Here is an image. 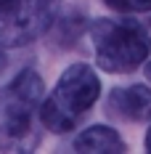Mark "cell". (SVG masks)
I'll return each instance as SVG.
<instances>
[{
    "instance_id": "30bf717a",
    "label": "cell",
    "mask_w": 151,
    "mask_h": 154,
    "mask_svg": "<svg viewBox=\"0 0 151 154\" xmlns=\"http://www.w3.org/2000/svg\"><path fill=\"white\" fill-rule=\"evenodd\" d=\"M146 77H149V82H151V61L146 64Z\"/></svg>"
},
{
    "instance_id": "8992f818",
    "label": "cell",
    "mask_w": 151,
    "mask_h": 154,
    "mask_svg": "<svg viewBox=\"0 0 151 154\" xmlns=\"http://www.w3.org/2000/svg\"><path fill=\"white\" fill-rule=\"evenodd\" d=\"M77 152H93V154H122L127 149V143L122 141V136L109 128V125H90L88 130L77 133L74 138Z\"/></svg>"
},
{
    "instance_id": "52a82bcc",
    "label": "cell",
    "mask_w": 151,
    "mask_h": 154,
    "mask_svg": "<svg viewBox=\"0 0 151 154\" xmlns=\"http://www.w3.org/2000/svg\"><path fill=\"white\" fill-rule=\"evenodd\" d=\"M111 11H119V14H143L151 11V0H104Z\"/></svg>"
},
{
    "instance_id": "6da1fadb",
    "label": "cell",
    "mask_w": 151,
    "mask_h": 154,
    "mask_svg": "<svg viewBox=\"0 0 151 154\" xmlns=\"http://www.w3.org/2000/svg\"><path fill=\"white\" fill-rule=\"evenodd\" d=\"M90 40L98 66L111 75L135 72L151 53V35L135 19H98L90 27Z\"/></svg>"
},
{
    "instance_id": "7a4b0ae2",
    "label": "cell",
    "mask_w": 151,
    "mask_h": 154,
    "mask_svg": "<svg viewBox=\"0 0 151 154\" xmlns=\"http://www.w3.org/2000/svg\"><path fill=\"white\" fill-rule=\"evenodd\" d=\"M101 96V82L98 75L88 64H72L64 75L59 77L53 93L40 104V122L53 133H69L74 130L82 114L98 101Z\"/></svg>"
},
{
    "instance_id": "5b68a950",
    "label": "cell",
    "mask_w": 151,
    "mask_h": 154,
    "mask_svg": "<svg viewBox=\"0 0 151 154\" xmlns=\"http://www.w3.org/2000/svg\"><path fill=\"white\" fill-rule=\"evenodd\" d=\"M106 114L122 122H146L151 120V88L127 85L114 88L106 96Z\"/></svg>"
},
{
    "instance_id": "3957f363",
    "label": "cell",
    "mask_w": 151,
    "mask_h": 154,
    "mask_svg": "<svg viewBox=\"0 0 151 154\" xmlns=\"http://www.w3.org/2000/svg\"><path fill=\"white\" fill-rule=\"evenodd\" d=\"M43 104V77L24 69L0 91V143L21 149L35 143V114Z\"/></svg>"
},
{
    "instance_id": "9c48e42d",
    "label": "cell",
    "mask_w": 151,
    "mask_h": 154,
    "mask_svg": "<svg viewBox=\"0 0 151 154\" xmlns=\"http://www.w3.org/2000/svg\"><path fill=\"white\" fill-rule=\"evenodd\" d=\"M146 149L151 152V128H149V133H146Z\"/></svg>"
},
{
    "instance_id": "ba28073f",
    "label": "cell",
    "mask_w": 151,
    "mask_h": 154,
    "mask_svg": "<svg viewBox=\"0 0 151 154\" xmlns=\"http://www.w3.org/2000/svg\"><path fill=\"white\" fill-rule=\"evenodd\" d=\"M27 3H29V0H0V21H5V19L16 16Z\"/></svg>"
},
{
    "instance_id": "277c9868",
    "label": "cell",
    "mask_w": 151,
    "mask_h": 154,
    "mask_svg": "<svg viewBox=\"0 0 151 154\" xmlns=\"http://www.w3.org/2000/svg\"><path fill=\"white\" fill-rule=\"evenodd\" d=\"M61 0H29L21 11L0 21V43L3 45H24L53 24L56 8Z\"/></svg>"
}]
</instances>
